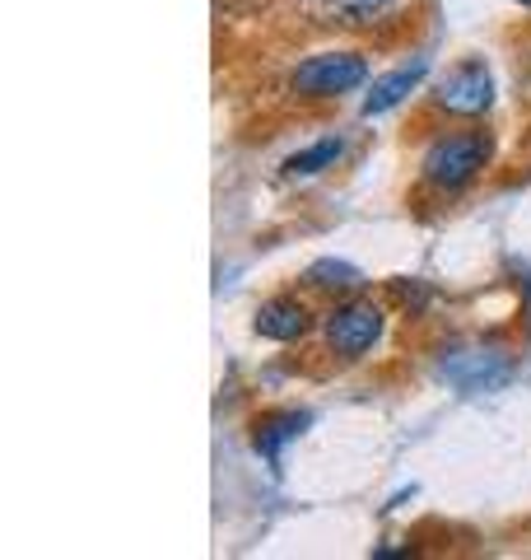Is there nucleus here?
Returning a JSON list of instances; mask_svg holds the SVG:
<instances>
[{
  "instance_id": "nucleus-3",
  "label": "nucleus",
  "mask_w": 531,
  "mask_h": 560,
  "mask_svg": "<svg viewBox=\"0 0 531 560\" xmlns=\"http://www.w3.org/2000/svg\"><path fill=\"white\" fill-rule=\"evenodd\" d=\"M382 327H387V313L374 300H359V294H345L327 318H322V337L331 346V355L341 360H364L368 350L382 341Z\"/></svg>"
},
{
  "instance_id": "nucleus-11",
  "label": "nucleus",
  "mask_w": 531,
  "mask_h": 560,
  "mask_svg": "<svg viewBox=\"0 0 531 560\" xmlns=\"http://www.w3.org/2000/svg\"><path fill=\"white\" fill-rule=\"evenodd\" d=\"M341 154H345V145H341L335 136H327V140H317V145L290 154V160H285V173H290V178H317V173L335 168V160H341Z\"/></svg>"
},
{
  "instance_id": "nucleus-5",
  "label": "nucleus",
  "mask_w": 531,
  "mask_h": 560,
  "mask_svg": "<svg viewBox=\"0 0 531 560\" xmlns=\"http://www.w3.org/2000/svg\"><path fill=\"white\" fill-rule=\"evenodd\" d=\"M512 374L508 364V350L499 346H457L452 360H442V378H452L457 388L467 393H481V388H499V383Z\"/></svg>"
},
{
  "instance_id": "nucleus-8",
  "label": "nucleus",
  "mask_w": 531,
  "mask_h": 560,
  "mask_svg": "<svg viewBox=\"0 0 531 560\" xmlns=\"http://www.w3.org/2000/svg\"><path fill=\"white\" fill-rule=\"evenodd\" d=\"M424 75H429V57H415V61H405L397 70H387V75H378L374 90L364 94V117H382V113L401 108V103L424 84Z\"/></svg>"
},
{
  "instance_id": "nucleus-2",
  "label": "nucleus",
  "mask_w": 531,
  "mask_h": 560,
  "mask_svg": "<svg viewBox=\"0 0 531 560\" xmlns=\"http://www.w3.org/2000/svg\"><path fill=\"white\" fill-rule=\"evenodd\" d=\"M364 80H368V61L359 51H317V57H308L290 75V90L304 103H327V98L354 94Z\"/></svg>"
},
{
  "instance_id": "nucleus-1",
  "label": "nucleus",
  "mask_w": 531,
  "mask_h": 560,
  "mask_svg": "<svg viewBox=\"0 0 531 560\" xmlns=\"http://www.w3.org/2000/svg\"><path fill=\"white\" fill-rule=\"evenodd\" d=\"M494 160V136L485 127H467V131H442L429 140L420 160V178L434 191H467Z\"/></svg>"
},
{
  "instance_id": "nucleus-9",
  "label": "nucleus",
  "mask_w": 531,
  "mask_h": 560,
  "mask_svg": "<svg viewBox=\"0 0 531 560\" xmlns=\"http://www.w3.org/2000/svg\"><path fill=\"white\" fill-rule=\"evenodd\" d=\"M397 0H312V14L322 24H345V28H364L378 24L382 14H392Z\"/></svg>"
},
{
  "instance_id": "nucleus-10",
  "label": "nucleus",
  "mask_w": 531,
  "mask_h": 560,
  "mask_svg": "<svg viewBox=\"0 0 531 560\" xmlns=\"http://www.w3.org/2000/svg\"><path fill=\"white\" fill-rule=\"evenodd\" d=\"M308 285L312 290H322V294H359L364 290V271L359 267H350V261H341V257H322V261H312L308 267Z\"/></svg>"
},
{
  "instance_id": "nucleus-4",
  "label": "nucleus",
  "mask_w": 531,
  "mask_h": 560,
  "mask_svg": "<svg viewBox=\"0 0 531 560\" xmlns=\"http://www.w3.org/2000/svg\"><path fill=\"white\" fill-rule=\"evenodd\" d=\"M434 108L448 117H485L494 108V75L481 57L457 61L452 70H442L434 84Z\"/></svg>"
},
{
  "instance_id": "nucleus-6",
  "label": "nucleus",
  "mask_w": 531,
  "mask_h": 560,
  "mask_svg": "<svg viewBox=\"0 0 531 560\" xmlns=\"http://www.w3.org/2000/svg\"><path fill=\"white\" fill-rule=\"evenodd\" d=\"M252 327H257V337L280 341V346L304 341L312 331V308H308V300H298V294H275V300H266L257 308Z\"/></svg>"
},
{
  "instance_id": "nucleus-7",
  "label": "nucleus",
  "mask_w": 531,
  "mask_h": 560,
  "mask_svg": "<svg viewBox=\"0 0 531 560\" xmlns=\"http://www.w3.org/2000/svg\"><path fill=\"white\" fill-rule=\"evenodd\" d=\"M308 411H298V407H280V411H261L252 420V448L261 453L271 467H280V458H285V448L298 440V434L308 430Z\"/></svg>"
},
{
  "instance_id": "nucleus-12",
  "label": "nucleus",
  "mask_w": 531,
  "mask_h": 560,
  "mask_svg": "<svg viewBox=\"0 0 531 560\" xmlns=\"http://www.w3.org/2000/svg\"><path fill=\"white\" fill-rule=\"evenodd\" d=\"M518 5H527V10H531V0H518Z\"/></svg>"
}]
</instances>
